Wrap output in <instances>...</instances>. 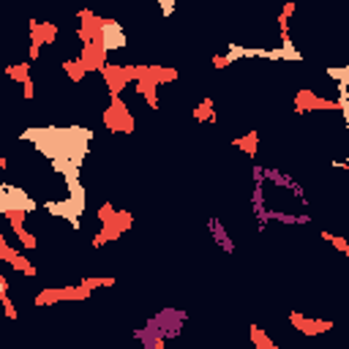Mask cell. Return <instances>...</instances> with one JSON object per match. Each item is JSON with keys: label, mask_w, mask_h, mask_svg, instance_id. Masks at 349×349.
Masks as SVG:
<instances>
[{"label": "cell", "mask_w": 349, "mask_h": 349, "mask_svg": "<svg viewBox=\"0 0 349 349\" xmlns=\"http://www.w3.org/2000/svg\"><path fill=\"white\" fill-rule=\"evenodd\" d=\"M104 123L112 131H134V118L126 112V104L120 101V96H112V107L104 112Z\"/></svg>", "instance_id": "cell-1"}, {"label": "cell", "mask_w": 349, "mask_h": 349, "mask_svg": "<svg viewBox=\"0 0 349 349\" xmlns=\"http://www.w3.org/2000/svg\"><path fill=\"white\" fill-rule=\"evenodd\" d=\"M129 226H131V213H118V210H115L112 218L104 221V229L96 235V240H93V243H96V246H104L107 240H115V237H120L126 229H129Z\"/></svg>", "instance_id": "cell-2"}, {"label": "cell", "mask_w": 349, "mask_h": 349, "mask_svg": "<svg viewBox=\"0 0 349 349\" xmlns=\"http://www.w3.org/2000/svg\"><path fill=\"white\" fill-rule=\"evenodd\" d=\"M87 295H90V289L87 287H66V289H46V292L36 295V306H52L57 303V300H85Z\"/></svg>", "instance_id": "cell-3"}, {"label": "cell", "mask_w": 349, "mask_h": 349, "mask_svg": "<svg viewBox=\"0 0 349 349\" xmlns=\"http://www.w3.org/2000/svg\"><path fill=\"white\" fill-rule=\"evenodd\" d=\"M79 63L85 66V71H101V68L107 66V49H104V44H101V41L85 44Z\"/></svg>", "instance_id": "cell-4"}, {"label": "cell", "mask_w": 349, "mask_h": 349, "mask_svg": "<svg viewBox=\"0 0 349 349\" xmlns=\"http://www.w3.org/2000/svg\"><path fill=\"white\" fill-rule=\"evenodd\" d=\"M295 107L298 112H311V109H336V107H344V104H333V101H325V98H317L311 90H300L295 96Z\"/></svg>", "instance_id": "cell-5"}, {"label": "cell", "mask_w": 349, "mask_h": 349, "mask_svg": "<svg viewBox=\"0 0 349 349\" xmlns=\"http://www.w3.org/2000/svg\"><path fill=\"white\" fill-rule=\"evenodd\" d=\"M101 44H104V49H118V46L126 44V36H123V30L118 27V22L104 19V25H101Z\"/></svg>", "instance_id": "cell-6"}, {"label": "cell", "mask_w": 349, "mask_h": 349, "mask_svg": "<svg viewBox=\"0 0 349 349\" xmlns=\"http://www.w3.org/2000/svg\"><path fill=\"white\" fill-rule=\"evenodd\" d=\"M30 38H33V44H55L57 27L52 25V22H36V19H30Z\"/></svg>", "instance_id": "cell-7"}, {"label": "cell", "mask_w": 349, "mask_h": 349, "mask_svg": "<svg viewBox=\"0 0 349 349\" xmlns=\"http://www.w3.org/2000/svg\"><path fill=\"white\" fill-rule=\"evenodd\" d=\"M289 319H292V325H298V330H300V333H306V336L325 333V330H330V328H333V325H330V322H325V319H306L303 314H298V311H295Z\"/></svg>", "instance_id": "cell-8"}, {"label": "cell", "mask_w": 349, "mask_h": 349, "mask_svg": "<svg viewBox=\"0 0 349 349\" xmlns=\"http://www.w3.org/2000/svg\"><path fill=\"white\" fill-rule=\"evenodd\" d=\"M101 74L107 77L109 87H112V96H120V90L126 87V74H123V66H104Z\"/></svg>", "instance_id": "cell-9"}, {"label": "cell", "mask_w": 349, "mask_h": 349, "mask_svg": "<svg viewBox=\"0 0 349 349\" xmlns=\"http://www.w3.org/2000/svg\"><path fill=\"white\" fill-rule=\"evenodd\" d=\"M5 74H8L11 79H16V82H25V79H30V66H27V63H22V66H8Z\"/></svg>", "instance_id": "cell-10"}, {"label": "cell", "mask_w": 349, "mask_h": 349, "mask_svg": "<svg viewBox=\"0 0 349 349\" xmlns=\"http://www.w3.org/2000/svg\"><path fill=\"white\" fill-rule=\"evenodd\" d=\"M257 137H259V134H257V131H251L248 137H243V139H235V145H237L240 150H246L248 156H254V153H257Z\"/></svg>", "instance_id": "cell-11"}, {"label": "cell", "mask_w": 349, "mask_h": 349, "mask_svg": "<svg viewBox=\"0 0 349 349\" xmlns=\"http://www.w3.org/2000/svg\"><path fill=\"white\" fill-rule=\"evenodd\" d=\"M292 11H295V3H287V5H284V11H281V16H278V25H281L284 41L289 38V16H292Z\"/></svg>", "instance_id": "cell-12"}, {"label": "cell", "mask_w": 349, "mask_h": 349, "mask_svg": "<svg viewBox=\"0 0 349 349\" xmlns=\"http://www.w3.org/2000/svg\"><path fill=\"white\" fill-rule=\"evenodd\" d=\"M11 265H14V270H22L25 276H36V267H33L25 257H19V254H14V257H11Z\"/></svg>", "instance_id": "cell-13"}, {"label": "cell", "mask_w": 349, "mask_h": 349, "mask_svg": "<svg viewBox=\"0 0 349 349\" xmlns=\"http://www.w3.org/2000/svg\"><path fill=\"white\" fill-rule=\"evenodd\" d=\"M194 118L196 120H213V101L210 98H205V101L194 109Z\"/></svg>", "instance_id": "cell-14"}, {"label": "cell", "mask_w": 349, "mask_h": 349, "mask_svg": "<svg viewBox=\"0 0 349 349\" xmlns=\"http://www.w3.org/2000/svg\"><path fill=\"white\" fill-rule=\"evenodd\" d=\"M66 71H68V77H71L74 79V82H79V79H82L85 77V66H82V63H79V60H68L66 63Z\"/></svg>", "instance_id": "cell-15"}, {"label": "cell", "mask_w": 349, "mask_h": 349, "mask_svg": "<svg viewBox=\"0 0 349 349\" xmlns=\"http://www.w3.org/2000/svg\"><path fill=\"white\" fill-rule=\"evenodd\" d=\"M251 339H254V344H257L259 349H276V344H273V341L267 339L259 328H251Z\"/></svg>", "instance_id": "cell-16"}, {"label": "cell", "mask_w": 349, "mask_h": 349, "mask_svg": "<svg viewBox=\"0 0 349 349\" xmlns=\"http://www.w3.org/2000/svg\"><path fill=\"white\" fill-rule=\"evenodd\" d=\"M115 284V278L109 276V278H82V287L87 289H96V287H112Z\"/></svg>", "instance_id": "cell-17"}, {"label": "cell", "mask_w": 349, "mask_h": 349, "mask_svg": "<svg viewBox=\"0 0 349 349\" xmlns=\"http://www.w3.org/2000/svg\"><path fill=\"white\" fill-rule=\"evenodd\" d=\"M14 232H16V237L22 240V246H25V248H36V237H33L25 226H19V229H14Z\"/></svg>", "instance_id": "cell-18"}, {"label": "cell", "mask_w": 349, "mask_h": 349, "mask_svg": "<svg viewBox=\"0 0 349 349\" xmlns=\"http://www.w3.org/2000/svg\"><path fill=\"white\" fill-rule=\"evenodd\" d=\"M14 248H8V243H5L3 232H0V262H11V257H14Z\"/></svg>", "instance_id": "cell-19"}, {"label": "cell", "mask_w": 349, "mask_h": 349, "mask_svg": "<svg viewBox=\"0 0 349 349\" xmlns=\"http://www.w3.org/2000/svg\"><path fill=\"white\" fill-rule=\"evenodd\" d=\"M210 229L216 232V237H218V243H221V246H224L226 251H232V243L226 240V235H224V229H221V224H216V221H213V224H210Z\"/></svg>", "instance_id": "cell-20"}, {"label": "cell", "mask_w": 349, "mask_h": 349, "mask_svg": "<svg viewBox=\"0 0 349 349\" xmlns=\"http://www.w3.org/2000/svg\"><path fill=\"white\" fill-rule=\"evenodd\" d=\"M325 240H330L336 248H339V251H344V254L349 251V246H347V240H344V237H336V235H328V232H325Z\"/></svg>", "instance_id": "cell-21"}, {"label": "cell", "mask_w": 349, "mask_h": 349, "mask_svg": "<svg viewBox=\"0 0 349 349\" xmlns=\"http://www.w3.org/2000/svg\"><path fill=\"white\" fill-rule=\"evenodd\" d=\"M0 303L5 306V317H8V319H16V308H14V303L8 300V295H3V298H0Z\"/></svg>", "instance_id": "cell-22"}, {"label": "cell", "mask_w": 349, "mask_h": 349, "mask_svg": "<svg viewBox=\"0 0 349 349\" xmlns=\"http://www.w3.org/2000/svg\"><path fill=\"white\" fill-rule=\"evenodd\" d=\"M112 216H115V207L112 205H101V210H98V221L104 224V221H109Z\"/></svg>", "instance_id": "cell-23"}, {"label": "cell", "mask_w": 349, "mask_h": 349, "mask_svg": "<svg viewBox=\"0 0 349 349\" xmlns=\"http://www.w3.org/2000/svg\"><path fill=\"white\" fill-rule=\"evenodd\" d=\"M235 57H237V52H232V55H224V57H213V63H216L218 68H224L226 63H232V60H235Z\"/></svg>", "instance_id": "cell-24"}, {"label": "cell", "mask_w": 349, "mask_h": 349, "mask_svg": "<svg viewBox=\"0 0 349 349\" xmlns=\"http://www.w3.org/2000/svg\"><path fill=\"white\" fill-rule=\"evenodd\" d=\"M22 87H25V98H33V82H30V79H25Z\"/></svg>", "instance_id": "cell-25"}, {"label": "cell", "mask_w": 349, "mask_h": 349, "mask_svg": "<svg viewBox=\"0 0 349 349\" xmlns=\"http://www.w3.org/2000/svg\"><path fill=\"white\" fill-rule=\"evenodd\" d=\"M38 55H41V44H30V60H36Z\"/></svg>", "instance_id": "cell-26"}, {"label": "cell", "mask_w": 349, "mask_h": 349, "mask_svg": "<svg viewBox=\"0 0 349 349\" xmlns=\"http://www.w3.org/2000/svg\"><path fill=\"white\" fill-rule=\"evenodd\" d=\"M5 164H8V161H5L3 156H0V170H5Z\"/></svg>", "instance_id": "cell-27"}]
</instances>
